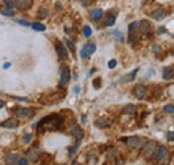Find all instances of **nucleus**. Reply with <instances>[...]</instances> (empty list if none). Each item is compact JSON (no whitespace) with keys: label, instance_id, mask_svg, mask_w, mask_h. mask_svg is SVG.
I'll use <instances>...</instances> for the list:
<instances>
[{"label":"nucleus","instance_id":"1a4fd4ad","mask_svg":"<svg viewBox=\"0 0 174 165\" xmlns=\"http://www.w3.org/2000/svg\"><path fill=\"white\" fill-rule=\"evenodd\" d=\"M19 160H20V157L15 153H8L5 156V164L7 165H19Z\"/></svg>","mask_w":174,"mask_h":165},{"label":"nucleus","instance_id":"cd10ccee","mask_svg":"<svg viewBox=\"0 0 174 165\" xmlns=\"http://www.w3.org/2000/svg\"><path fill=\"white\" fill-rule=\"evenodd\" d=\"M4 4L7 5V8H11V10L15 7V2H12V0H4Z\"/></svg>","mask_w":174,"mask_h":165},{"label":"nucleus","instance_id":"a211bd4d","mask_svg":"<svg viewBox=\"0 0 174 165\" xmlns=\"http://www.w3.org/2000/svg\"><path fill=\"white\" fill-rule=\"evenodd\" d=\"M102 15H103V11H102L101 8H96V10H93V11H91V14H90L91 19H94V20H99V19L102 18Z\"/></svg>","mask_w":174,"mask_h":165},{"label":"nucleus","instance_id":"ddd939ff","mask_svg":"<svg viewBox=\"0 0 174 165\" xmlns=\"http://www.w3.org/2000/svg\"><path fill=\"white\" fill-rule=\"evenodd\" d=\"M18 125H19V121L16 120V118H8V120H5L4 122H1V126L5 128V129H13Z\"/></svg>","mask_w":174,"mask_h":165},{"label":"nucleus","instance_id":"58836bf2","mask_svg":"<svg viewBox=\"0 0 174 165\" xmlns=\"http://www.w3.org/2000/svg\"><path fill=\"white\" fill-rule=\"evenodd\" d=\"M19 23H20L22 26H30V23H27L25 20H19Z\"/></svg>","mask_w":174,"mask_h":165},{"label":"nucleus","instance_id":"c756f323","mask_svg":"<svg viewBox=\"0 0 174 165\" xmlns=\"http://www.w3.org/2000/svg\"><path fill=\"white\" fill-rule=\"evenodd\" d=\"M31 140H32V134H25L24 137H23V142L24 144H30Z\"/></svg>","mask_w":174,"mask_h":165},{"label":"nucleus","instance_id":"a878e982","mask_svg":"<svg viewBox=\"0 0 174 165\" xmlns=\"http://www.w3.org/2000/svg\"><path fill=\"white\" fill-rule=\"evenodd\" d=\"M32 28H34V30H36V31H44L46 30L44 24H42V23H34Z\"/></svg>","mask_w":174,"mask_h":165},{"label":"nucleus","instance_id":"2eb2a0df","mask_svg":"<svg viewBox=\"0 0 174 165\" xmlns=\"http://www.w3.org/2000/svg\"><path fill=\"white\" fill-rule=\"evenodd\" d=\"M15 5L19 10H28L32 5V0H15Z\"/></svg>","mask_w":174,"mask_h":165},{"label":"nucleus","instance_id":"c85d7f7f","mask_svg":"<svg viewBox=\"0 0 174 165\" xmlns=\"http://www.w3.org/2000/svg\"><path fill=\"white\" fill-rule=\"evenodd\" d=\"M64 42H66V44L68 46V48H70V50H71V51H72V53H74V51H75V46H74V43L71 42V40H68V39H66Z\"/></svg>","mask_w":174,"mask_h":165},{"label":"nucleus","instance_id":"4468645a","mask_svg":"<svg viewBox=\"0 0 174 165\" xmlns=\"http://www.w3.org/2000/svg\"><path fill=\"white\" fill-rule=\"evenodd\" d=\"M111 124H113V120H111V118H107V117L99 118V120L95 121V126H98V128H107Z\"/></svg>","mask_w":174,"mask_h":165},{"label":"nucleus","instance_id":"7ed1b4c3","mask_svg":"<svg viewBox=\"0 0 174 165\" xmlns=\"http://www.w3.org/2000/svg\"><path fill=\"white\" fill-rule=\"evenodd\" d=\"M15 114L18 118H22V120H28L34 115V110L30 108H18L15 110Z\"/></svg>","mask_w":174,"mask_h":165},{"label":"nucleus","instance_id":"f8f14e48","mask_svg":"<svg viewBox=\"0 0 174 165\" xmlns=\"http://www.w3.org/2000/svg\"><path fill=\"white\" fill-rule=\"evenodd\" d=\"M166 153H167L166 148H165L164 145H159V146L155 149V153H154V160H155V163H158V161L161 160V158L164 157L165 154H166Z\"/></svg>","mask_w":174,"mask_h":165},{"label":"nucleus","instance_id":"4c0bfd02","mask_svg":"<svg viewBox=\"0 0 174 165\" xmlns=\"http://www.w3.org/2000/svg\"><path fill=\"white\" fill-rule=\"evenodd\" d=\"M167 140H169V141L174 140V132H172V133H169V134H167Z\"/></svg>","mask_w":174,"mask_h":165},{"label":"nucleus","instance_id":"5701e85b","mask_svg":"<svg viewBox=\"0 0 174 165\" xmlns=\"http://www.w3.org/2000/svg\"><path fill=\"white\" fill-rule=\"evenodd\" d=\"M115 16H116V14H114V15L109 14V15L106 16V23H105V24H106L107 27H109V26H113L114 22H115Z\"/></svg>","mask_w":174,"mask_h":165},{"label":"nucleus","instance_id":"423d86ee","mask_svg":"<svg viewBox=\"0 0 174 165\" xmlns=\"http://www.w3.org/2000/svg\"><path fill=\"white\" fill-rule=\"evenodd\" d=\"M70 82V69L67 66H63L60 69V86L62 87H66Z\"/></svg>","mask_w":174,"mask_h":165},{"label":"nucleus","instance_id":"7c9ffc66","mask_svg":"<svg viewBox=\"0 0 174 165\" xmlns=\"http://www.w3.org/2000/svg\"><path fill=\"white\" fill-rule=\"evenodd\" d=\"M164 110L166 113H174V105H166Z\"/></svg>","mask_w":174,"mask_h":165},{"label":"nucleus","instance_id":"4be33fe9","mask_svg":"<svg viewBox=\"0 0 174 165\" xmlns=\"http://www.w3.org/2000/svg\"><path fill=\"white\" fill-rule=\"evenodd\" d=\"M123 112L126 113V114H135V112H137V106L135 105H127V106H125V109H123Z\"/></svg>","mask_w":174,"mask_h":165},{"label":"nucleus","instance_id":"9d476101","mask_svg":"<svg viewBox=\"0 0 174 165\" xmlns=\"http://www.w3.org/2000/svg\"><path fill=\"white\" fill-rule=\"evenodd\" d=\"M133 93H134V95H135L138 99H143L145 95H146V87H145L143 85H138V86L134 87Z\"/></svg>","mask_w":174,"mask_h":165},{"label":"nucleus","instance_id":"f3484780","mask_svg":"<svg viewBox=\"0 0 174 165\" xmlns=\"http://www.w3.org/2000/svg\"><path fill=\"white\" fill-rule=\"evenodd\" d=\"M149 31H150V23L147 22V20H142V22L139 23V32H141L142 35H146Z\"/></svg>","mask_w":174,"mask_h":165},{"label":"nucleus","instance_id":"412c9836","mask_svg":"<svg viewBox=\"0 0 174 165\" xmlns=\"http://www.w3.org/2000/svg\"><path fill=\"white\" fill-rule=\"evenodd\" d=\"M137 73H138V69H135V70H133L130 74H127L126 77H123L122 78V82H131V81L135 78V75H137Z\"/></svg>","mask_w":174,"mask_h":165},{"label":"nucleus","instance_id":"c9c22d12","mask_svg":"<svg viewBox=\"0 0 174 165\" xmlns=\"http://www.w3.org/2000/svg\"><path fill=\"white\" fill-rule=\"evenodd\" d=\"M115 66H116V60H115V59H111L110 62H109V67H110V69H114Z\"/></svg>","mask_w":174,"mask_h":165},{"label":"nucleus","instance_id":"dca6fc26","mask_svg":"<svg viewBox=\"0 0 174 165\" xmlns=\"http://www.w3.org/2000/svg\"><path fill=\"white\" fill-rule=\"evenodd\" d=\"M56 51H58V55H59V58L60 59H63L66 60L68 58V53H67V50L64 48V46L62 44V43H56Z\"/></svg>","mask_w":174,"mask_h":165},{"label":"nucleus","instance_id":"f257e3e1","mask_svg":"<svg viewBox=\"0 0 174 165\" xmlns=\"http://www.w3.org/2000/svg\"><path fill=\"white\" fill-rule=\"evenodd\" d=\"M63 124V120H62L60 115L58 114H51L44 117L42 121H39L36 128L39 130H58Z\"/></svg>","mask_w":174,"mask_h":165},{"label":"nucleus","instance_id":"473e14b6","mask_svg":"<svg viewBox=\"0 0 174 165\" xmlns=\"http://www.w3.org/2000/svg\"><path fill=\"white\" fill-rule=\"evenodd\" d=\"M114 157H115V150L110 149L109 152H107V158H114Z\"/></svg>","mask_w":174,"mask_h":165},{"label":"nucleus","instance_id":"aec40b11","mask_svg":"<svg viewBox=\"0 0 174 165\" xmlns=\"http://www.w3.org/2000/svg\"><path fill=\"white\" fill-rule=\"evenodd\" d=\"M164 78L165 79H172V78H174V69L173 67H165L164 69Z\"/></svg>","mask_w":174,"mask_h":165},{"label":"nucleus","instance_id":"f03ea898","mask_svg":"<svg viewBox=\"0 0 174 165\" xmlns=\"http://www.w3.org/2000/svg\"><path fill=\"white\" fill-rule=\"evenodd\" d=\"M143 142L145 140L142 137H139V136H134V137L127 138V146L131 148V149H139V148H142Z\"/></svg>","mask_w":174,"mask_h":165},{"label":"nucleus","instance_id":"9b49d317","mask_svg":"<svg viewBox=\"0 0 174 165\" xmlns=\"http://www.w3.org/2000/svg\"><path fill=\"white\" fill-rule=\"evenodd\" d=\"M71 134H72V137L75 138V140L81 141L82 138H83V129L79 125H74L72 129H71Z\"/></svg>","mask_w":174,"mask_h":165},{"label":"nucleus","instance_id":"ea45409f","mask_svg":"<svg viewBox=\"0 0 174 165\" xmlns=\"http://www.w3.org/2000/svg\"><path fill=\"white\" fill-rule=\"evenodd\" d=\"M1 108H4V102H3V101H0V109Z\"/></svg>","mask_w":174,"mask_h":165},{"label":"nucleus","instance_id":"393cba45","mask_svg":"<svg viewBox=\"0 0 174 165\" xmlns=\"http://www.w3.org/2000/svg\"><path fill=\"white\" fill-rule=\"evenodd\" d=\"M0 12H1L3 15H5V16H13V14H15L12 10H11V8H7V7L1 8V10H0Z\"/></svg>","mask_w":174,"mask_h":165},{"label":"nucleus","instance_id":"2f4dec72","mask_svg":"<svg viewBox=\"0 0 174 165\" xmlns=\"http://www.w3.org/2000/svg\"><path fill=\"white\" fill-rule=\"evenodd\" d=\"M79 148V144H76L75 146H72V148H70V152H68V154L70 156H72V154H75V152H76V149Z\"/></svg>","mask_w":174,"mask_h":165},{"label":"nucleus","instance_id":"f704fd0d","mask_svg":"<svg viewBox=\"0 0 174 165\" xmlns=\"http://www.w3.org/2000/svg\"><path fill=\"white\" fill-rule=\"evenodd\" d=\"M93 85H94V87H95V89H98L99 85H101V78H96V79L93 82Z\"/></svg>","mask_w":174,"mask_h":165},{"label":"nucleus","instance_id":"6ab92c4d","mask_svg":"<svg viewBox=\"0 0 174 165\" xmlns=\"http://www.w3.org/2000/svg\"><path fill=\"white\" fill-rule=\"evenodd\" d=\"M165 15H166V12H165L164 8H161V7L157 8V10H154V12H153V18L154 19H158V20L162 19Z\"/></svg>","mask_w":174,"mask_h":165},{"label":"nucleus","instance_id":"e433bc0d","mask_svg":"<svg viewBox=\"0 0 174 165\" xmlns=\"http://www.w3.org/2000/svg\"><path fill=\"white\" fill-rule=\"evenodd\" d=\"M19 165H28V160L27 158H20L19 160Z\"/></svg>","mask_w":174,"mask_h":165},{"label":"nucleus","instance_id":"bb28decb","mask_svg":"<svg viewBox=\"0 0 174 165\" xmlns=\"http://www.w3.org/2000/svg\"><path fill=\"white\" fill-rule=\"evenodd\" d=\"M91 28H90V26H84L83 27V34H84V36L86 38H88V36H91Z\"/></svg>","mask_w":174,"mask_h":165},{"label":"nucleus","instance_id":"72a5a7b5","mask_svg":"<svg viewBox=\"0 0 174 165\" xmlns=\"http://www.w3.org/2000/svg\"><path fill=\"white\" fill-rule=\"evenodd\" d=\"M47 15H48V12L46 10H40V11H39V18H46Z\"/></svg>","mask_w":174,"mask_h":165},{"label":"nucleus","instance_id":"20e7f679","mask_svg":"<svg viewBox=\"0 0 174 165\" xmlns=\"http://www.w3.org/2000/svg\"><path fill=\"white\" fill-rule=\"evenodd\" d=\"M139 27L138 22H134L129 26V43L130 44H134L138 40V36H137V28Z\"/></svg>","mask_w":174,"mask_h":165},{"label":"nucleus","instance_id":"6e6552de","mask_svg":"<svg viewBox=\"0 0 174 165\" xmlns=\"http://www.w3.org/2000/svg\"><path fill=\"white\" fill-rule=\"evenodd\" d=\"M25 158H27L28 161H31V163H36L38 158H39V149L38 148H31V149L27 152Z\"/></svg>","mask_w":174,"mask_h":165},{"label":"nucleus","instance_id":"0eeeda50","mask_svg":"<svg viewBox=\"0 0 174 165\" xmlns=\"http://www.w3.org/2000/svg\"><path fill=\"white\" fill-rule=\"evenodd\" d=\"M95 50H96V46L94 44V43H88V44H86L83 48H82L81 57L82 58H86V57H88V55H91V54L95 53Z\"/></svg>","mask_w":174,"mask_h":165},{"label":"nucleus","instance_id":"b1692460","mask_svg":"<svg viewBox=\"0 0 174 165\" xmlns=\"http://www.w3.org/2000/svg\"><path fill=\"white\" fill-rule=\"evenodd\" d=\"M169 163H170V154H167V153H166V154H165L157 164H158V165H167Z\"/></svg>","mask_w":174,"mask_h":165},{"label":"nucleus","instance_id":"a19ab883","mask_svg":"<svg viewBox=\"0 0 174 165\" xmlns=\"http://www.w3.org/2000/svg\"><path fill=\"white\" fill-rule=\"evenodd\" d=\"M158 31H159V34H164V31H165V28H159V30H158Z\"/></svg>","mask_w":174,"mask_h":165},{"label":"nucleus","instance_id":"79ce46f5","mask_svg":"<svg viewBox=\"0 0 174 165\" xmlns=\"http://www.w3.org/2000/svg\"><path fill=\"white\" fill-rule=\"evenodd\" d=\"M71 165H81V164H79V163H72Z\"/></svg>","mask_w":174,"mask_h":165},{"label":"nucleus","instance_id":"39448f33","mask_svg":"<svg viewBox=\"0 0 174 165\" xmlns=\"http://www.w3.org/2000/svg\"><path fill=\"white\" fill-rule=\"evenodd\" d=\"M155 149H157V144L154 142V141H147V142L145 144V146H143L145 157H147V158L153 157L154 153H155Z\"/></svg>","mask_w":174,"mask_h":165}]
</instances>
